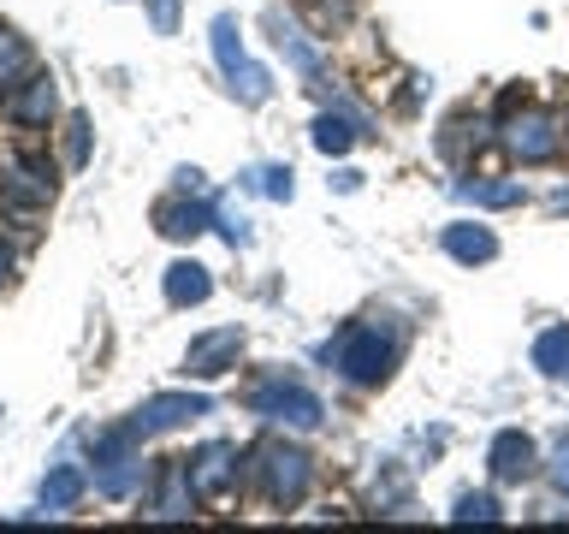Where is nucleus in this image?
I'll return each mask as SVG.
<instances>
[{"label": "nucleus", "instance_id": "11", "mask_svg": "<svg viewBox=\"0 0 569 534\" xmlns=\"http://www.w3.org/2000/svg\"><path fill=\"white\" fill-rule=\"evenodd\" d=\"M208 220H213V208H202V202H160L154 208V226L167 238H196V231H208Z\"/></svg>", "mask_w": 569, "mask_h": 534}, {"label": "nucleus", "instance_id": "3", "mask_svg": "<svg viewBox=\"0 0 569 534\" xmlns=\"http://www.w3.org/2000/svg\"><path fill=\"white\" fill-rule=\"evenodd\" d=\"M208 409L213 404L202 392H160V398H149L124 427H131L137 439H154V434H172V427H190L196 416H208Z\"/></svg>", "mask_w": 569, "mask_h": 534}, {"label": "nucleus", "instance_id": "10", "mask_svg": "<svg viewBox=\"0 0 569 534\" xmlns=\"http://www.w3.org/2000/svg\"><path fill=\"white\" fill-rule=\"evenodd\" d=\"M208 291H213V279H208L202 261H172V267H167V303H172V309L208 303Z\"/></svg>", "mask_w": 569, "mask_h": 534}, {"label": "nucleus", "instance_id": "21", "mask_svg": "<svg viewBox=\"0 0 569 534\" xmlns=\"http://www.w3.org/2000/svg\"><path fill=\"white\" fill-rule=\"evenodd\" d=\"M249 178V185H256L261 196H273V202H291V167H256V172H243Z\"/></svg>", "mask_w": 569, "mask_h": 534}, {"label": "nucleus", "instance_id": "20", "mask_svg": "<svg viewBox=\"0 0 569 534\" xmlns=\"http://www.w3.org/2000/svg\"><path fill=\"white\" fill-rule=\"evenodd\" d=\"M279 48H284V60H291V66L302 71V78H315V83H320V60H315V48L302 42V36H297L291 24H279Z\"/></svg>", "mask_w": 569, "mask_h": 534}, {"label": "nucleus", "instance_id": "22", "mask_svg": "<svg viewBox=\"0 0 569 534\" xmlns=\"http://www.w3.org/2000/svg\"><path fill=\"white\" fill-rule=\"evenodd\" d=\"M451 523H498V498L492 493H462L457 511H451Z\"/></svg>", "mask_w": 569, "mask_h": 534}, {"label": "nucleus", "instance_id": "23", "mask_svg": "<svg viewBox=\"0 0 569 534\" xmlns=\"http://www.w3.org/2000/svg\"><path fill=\"white\" fill-rule=\"evenodd\" d=\"M66 160H71V167H83V160H89V119H71L66 125Z\"/></svg>", "mask_w": 569, "mask_h": 534}, {"label": "nucleus", "instance_id": "4", "mask_svg": "<svg viewBox=\"0 0 569 534\" xmlns=\"http://www.w3.org/2000/svg\"><path fill=\"white\" fill-rule=\"evenodd\" d=\"M249 409L267 416V422H284V427H315L320 422V398L291 386V380H261L256 392H249Z\"/></svg>", "mask_w": 569, "mask_h": 534}, {"label": "nucleus", "instance_id": "26", "mask_svg": "<svg viewBox=\"0 0 569 534\" xmlns=\"http://www.w3.org/2000/svg\"><path fill=\"white\" fill-rule=\"evenodd\" d=\"M551 481H558V493L569 498V445H563L558 457H551Z\"/></svg>", "mask_w": 569, "mask_h": 534}, {"label": "nucleus", "instance_id": "19", "mask_svg": "<svg viewBox=\"0 0 569 534\" xmlns=\"http://www.w3.org/2000/svg\"><path fill=\"white\" fill-rule=\"evenodd\" d=\"M350 142H356V125L350 119H338V113H320L315 119V149L320 155H345Z\"/></svg>", "mask_w": 569, "mask_h": 534}, {"label": "nucleus", "instance_id": "1", "mask_svg": "<svg viewBox=\"0 0 569 534\" xmlns=\"http://www.w3.org/2000/svg\"><path fill=\"white\" fill-rule=\"evenodd\" d=\"M327 363L356 386H380L391 374V363H398V333L386 320H356V327H345L327 345Z\"/></svg>", "mask_w": 569, "mask_h": 534}, {"label": "nucleus", "instance_id": "5", "mask_svg": "<svg viewBox=\"0 0 569 534\" xmlns=\"http://www.w3.org/2000/svg\"><path fill=\"white\" fill-rule=\"evenodd\" d=\"M558 142H563V131H558V119L551 113H540V107H528V113H516V119H505V149L516 155V160H551L558 155Z\"/></svg>", "mask_w": 569, "mask_h": 534}, {"label": "nucleus", "instance_id": "15", "mask_svg": "<svg viewBox=\"0 0 569 534\" xmlns=\"http://www.w3.org/2000/svg\"><path fill=\"white\" fill-rule=\"evenodd\" d=\"M190 475H184V463H167L160 469V498H154V516H190Z\"/></svg>", "mask_w": 569, "mask_h": 534}, {"label": "nucleus", "instance_id": "8", "mask_svg": "<svg viewBox=\"0 0 569 534\" xmlns=\"http://www.w3.org/2000/svg\"><path fill=\"white\" fill-rule=\"evenodd\" d=\"M261 481H267V498H273V505H284L291 511L302 493H309V457L302 452H267V463H261Z\"/></svg>", "mask_w": 569, "mask_h": 534}, {"label": "nucleus", "instance_id": "27", "mask_svg": "<svg viewBox=\"0 0 569 534\" xmlns=\"http://www.w3.org/2000/svg\"><path fill=\"white\" fill-rule=\"evenodd\" d=\"M7 279H12V256L0 249V285H7Z\"/></svg>", "mask_w": 569, "mask_h": 534}, {"label": "nucleus", "instance_id": "14", "mask_svg": "<svg viewBox=\"0 0 569 534\" xmlns=\"http://www.w3.org/2000/svg\"><path fill=\"white\" fill-rule=\"evenodd\" d=\"M83 487H89L83 469H71V463H60V469H53V475L42 481V505H48V511H71V505L83 498Z\"/></svg>", "mask_w": 569, "mask_h": 534}, {"label": "nucleus", "instance_id": "17", "mask_svg": "<svg viewBox=\"0 0 569 534\" xmlns=\"http://www.w3.org/2000/svg\"><path fill=\"white\" fill-rule=\"evenodd\" d=\"M533 368L540 374H569V327H546L533 338Z\"/></svg>", "mask_w": 569, "mask_h": 534}, {"label": "nucleus", "instance_id": "28", "mask_svg": "<svg viewBox=\"0 0 569 534\" xmlns=\"http://www.w3.org/2000/svg\"><path fill=\"white\" fill-rule=\"evenodd\" d=\"M563 131H569V119H563Z\"/></svg>", "mask_w": 569, "mask_h": 534}, {"label": "nucleus", "instance_id": "24", "mask_svg": "<svg viewBox=\"0 0 569 534\" xmlns=\"http://www.w3.org/2000/svg\"><path fill=\"white\" fill-rule=\"evenodd\" d=\"M149 24H154V36H172L178 30V0H149Z\"/></svg>", "mask_w": 569, "mask_h": 534}, {"label": "nucleus", "instance_id": "12", "mask_svg": "<svg viewBox=\"0 0 569 534\" xmlns=\"http://www.w3.org/2000/svg\"><path fill=\"white\" fill-rule=\"evenodd\" d=\"M36 78V53L24 36H7L0 30V89H24Z\"/></svg>", "mask_w": 569, "mask_h": 534}, {"label": "nucleus", "instance_id": "9", "mask_svg": "<svg viewBox=\"0 0 569 534\" xmlns=\"http://www.w3.org/2000/svg\"><path fill=\"white\" fill-rule=\"evenodd\" d=\"M487 469L492 481H528L533 475V439L522 434V427H505V434H492V452H487Z\"/></svg>", "mask_w": 569, "mask_h": 534}, {"label": "nucleus", "instance_id": "2", "mask_svg": "<svg viewBox=\"0 0 569 534\" xmlns=\"http://www.w3.org/2000/svg\"><path fill=\"white\" fill-rule=\"evenodd\" d=\"M213 53H220V71L231 78V96L243 101H267V89H273V78L243 53V36H238V18H213Z\"/></svg>", "mask_w": 569, "mask_h": 534}, {"label": "nucleus", "instance_id": "16", "mask_svg": "<svg viewBox=\"0 0 569 534\" xmlns=\"http://www.w3.org/2000/svg\"><path fill=\"white\" fill-rule=\"evenodd\" d=\"M462 202H480V208H516L522 202V178H505V185H480V178H469V185H457Z\"/></svg>", "mask_w": 569, "mask_h": 534}, {"label": "nucleus", "instance_id": "13", "mask_svg": "<svg viewBox=\"0 0 569 534\" xmlns=\"http://www.w3.org/2000/svg\"><path fill=\"white\" fill-rule=\"evenodd\" d=\"M445 249H451V256L457 261H492L498 256V238H492V231L487 226H445Z\"/></svg>", "mask_w": 569, "mask_h": 534}, {"label": "nucleus", "instance_id": "7", "mask_svg": "<svg viewBox=\"0 0 569 534\" xmlns=\"http://www.w3.org/2000/svg\"><path fill=\"white\" fill-rule=\"evenodd\" d=\"M184 475H190V493H196V498H220L231 481H238V452L213 439V445H202L196 457H184Z\"/></svg>", "mask_w": 569, "mask_h": 534}, {"label": "nucleus", "instance_id": "18", "mask_svg": "<svg viewBox=\"0 0 569 534\" xmlns=\"http://www.w3.org/2000/svg\"><path fill=\"white\" fill-rule=\"evenodd\" d=\"M12 113L24 119V125H48L53 119V78H30L24 96L12 101Z\"/></svg>", "mask_w": 569, "mask_h": 534}, {"label": "nucleus", "instance_id": "6", "mask_svg": "<svg viewBox=\"0 0 569 534\" xmlns=\"http://www.w3.org/2000/svg\"><path fill=\"white\" fill-rule=\"evenodd\" d=\"M238 350H243V327L196 333L190 350H184V374H196V380H220L226 368H238Z\"/></svg>", "mask_w": 569, "mask_h": 534}, {"label": "nucleus", "instance_id": "25", "mask_svg": "<svg viewBox=\"0 0 569 534\" xmlns=\"http://www.w3.org/2000/svg\"><path fill=\"white\" fill-rule=\"evenodd\" d=\"M213 220H220V231H226L231 244H249V220H243L238 208H220V214H213Z\"/></svg>", "mask_w": 569, "mask_h": 534}]
</instances>
